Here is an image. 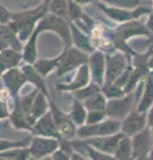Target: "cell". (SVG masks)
Listing matches in <instances>:
<instances>
[{
	"mask_svg": "<svg viewBox=\"0 0 153 160\" xmlns=\"http://www.w3.org/2000/svg\"><path fill=\"white\" fill-rule=\"evenodd\" d=\"M49 12V4L43 2L40 6L23 9V11H15L12 12V19L9 24L13 27V29L17 32L19 38L23 43H26L29 36L36 29L39 22Z\"/></svg>",
	"mask_w": 153,
	"mask_h": 160,
	"instance_id": "6da1fadb",
	"label": "cell"
},
{
	"mask_svg": "<svg viewBox=\"0 0 153 160\" xmlns=\"http://www.w3.org/2000/svg\"><path fill=\"white\" fill-rule=\"evenodd\" d=\"M142 84H144V80H142V82L140 83V86L137 87L133 92L127 93L122 98L108 100L107 108H105L107 116L117 119V120H122L128 113L132 111V109H135L137 107V103H139L140 95H141V91H142Z\"/></svg>",
	"mask_w": 153,
	"mask_h": 160,
	"instance_id": "7a4b0ae2",
	"label": "cell"
},
{
	"mask_svg": "<svg viewBox=\"0 0 153 160\" xmlns=\"http://www.w3.org/2000/svg\"><path fill=\"white\" fill-rule=\"evenodd\" d=\"M40 33L43 32H53L61 39L64 47L72 46V32H71V22L57 15L48 12L36 27Z\"/></svg>",
	"mask_w": 153,
	"mask_h": 160,
	"instance_id": "3957f363",
	"label": "cell"
},
{
	"mask_svg": "<svg viewBox=\"0 0 153 160\" xmlns=\"http://www.w3.org/2000/svg\"><path fill=\"white\" fill-rule=\"evenodd\" d=\"M89 53L81 51L76 47H64L63 52L59 55V66L56 75L59 78H65L68 73L76 71L83 64H88Z\"/></svg>",
	"mask_w": 153,
	"mask_h": 160,
	"instance_id": "277c9868",
	"label": "cell"
},
{
	"mask_svg": "<svg viewBox=\"0 0 153 160\" xmlns=\"http://www.w3.org/2000/svg\"><path fill=\"white\" fill-rule=\"evenodd\" d=\"M97 7L98 9L105 15L107 18H109L112 22H115L117 24H122L131 20H139L141 16L149 15L152 12V8L145 7V6H139L136 8H121V7H112L104 4L101 2H97Z\"/></svg>",
	"mask_w": 153,
	"mask_h": 160,
	"instance_id": "5b68a950",
	"label": "cell"
},
{
	"mask_svg": "<svg viewBox=\"0 0 153 160\" xmlns=\"http://www.w3.org/2000/svg\"><path fill=\"white\" fill-rule=\"evenodd\" d=\"M121 132V120L107 118L101 123L97 124H84L77 128V138L79 139H91L96 136H108Z\"/></svg>",
	"mask_w": 153,
	"mask_h": 160,
	"instance_id": "8992f818",
	"label": "cell"
},
{
	"mask_svg": "<svg viewBox=\"0 0 153 160\" xmlns=\"http://www.w3.org/2000/svg\"><path fill=\"white\" fill-rule=\"evenodd\" d=\"M49 112L52 113V118L55 120L59 133H60L61 139L67 140H73L77 138V126L72 122V119L69 118V113H65L56 104L55 100L49 99Z\"/></svg>",
	"mask_w": 153,
	"mask_h": 160,
	"instance_id": "52a82bcc",
	"label": "cell"
},
{
	"mask_svg": "<svg viewBox=\"0 0 153 160\" xmlns=\"http://www.w3.org/2000/svg\"><path fill=\"white\" fill-rule=\"evenodd\" d=\"M60 147V142L57 138H48V136H39L32 135L29 142V153L32 160H40L43 158H48Z\"/></svg>",
	"mask_w": 153,
	"mask_h": 160,
	"instance_id": "ba28073f",
	"label": "cell"
},
{
	"mask_svg": "<svg viewBox=\"0 0 153 160\" xmlns=\"http://www.w3.org/2000/svg\"><path fill=\"white\" fill-rule=\"evenodd\" d=\"M105 59H107L105 83H113L131 66V58L122 51H115L112 53H107Z\"/></svg>",
	"mask_w": 153,
	"mask_h": 160,
	"instance_id": "9c48e42d",
	"label": "cell"
},
{
	"mask_svg": "<svg viewBox=\"0 0 153 160\" xmlns=\"http://www.w3.org/2000/svg\"><path fill=\"white\" fill-rule=\"evenodd\" d=\"M92 82L91 79V72H89V67L88 64H83L81 67H79L73 76L65 83H57L56 84V89L60 92H75L79 91L84 87H87L88 84Z\"/></svg>",
	"mask_w": 153,
	"mask_h": 160,
	"instance_id": "30bf717a",
	"label": "cell"
},
{
	"mask_svg": "<svg viewBox=\"0 0 153 160\" xmlns=\"http://www.w3.org/2000/svg\"><path fill=\"white\" fill-rule=\"evenodd\" d=\"M148 126V113L140 112L137 108L132 109V111L127 115V116L121 120V132L127 135V136H135Z\"/></svg>",
	"mask_w": 153,
	"mask_h": 160,
	"instance_id": "8fae6325",
	"label": "cell"
},
{
	"mask_svg": "<svg viewBox=\"0 0 153 160\" xmlns=\"http://www.w3.org/2000/svg\"><path fill=\"white\" fill-rule=\"evenodd\" d=\"M88 67H89L92 82L103 87L105 83V69H107L105 53L98 51V49H95L92 53H89Z\"/></svg>",
	"mask_w": 153,
	"mask_h": 160,
	"instance_id": "7c38bea8",
	"label": "cell"
},
{
	"mask_svg": "<svg viewBox=\"0 0 153 160\" xmlns=\"http://www.w3.org/2000/svg\"><path fill=\"white\" fill-rule=\"evenodd\" d=\"M3 84L9 92H11L12 98H16L20 95L22 88L27 84V79L24 75L22 67H15V68H8L2 76Z\"/></svg>",
	"mask_w": 153,
	"mask_h": 160,
	"instance_id": "4fadbf2b",
	"label": "cell"
},
{
	"mask_svg": "<svg viewBox=\"0 0 153 160\" xmlns=\"http://www.w3.org/2000/svg\"><path fill=\"white\" fill-rule=\"evenodd\" d=\"M132 140V148H133V158L139 156H148L153 147V135L148 126L131 138Z\"/></svg>",
	"mask_w": 153,
	"mask_h": 160,
	"instance_id": "5bb4252c",
	"label": "cell"
},
{
	"mask_svg": "<svg viewBox=\"0 0 153 160\" xmlns=\"http://www.w3.org/2000/svg\"><path fill=\"white\" fill-rule=\"evenodd\" d=\"M122 136H124V133L118 132L115 135H108V136H96V138L85 139V142L87 144H89L91 147L98 149V151L113 155Z\"/></svg>",
	"mask_w": 153,
	"mask_h": 160,
	"instance_id": "9a60e30c",
	"label": "cell"
},
{
	"mask_svg": "<svg viewBox=\"0 0 153 160\" xmlns=\"http://www.w3.org/2000/svg\"><path fill=\"white\" fill-rule=\"evenodd\" d=\"M31 135H39V136H48V138L60 139V133H59L57 126L52 118L51 112H47L45 115H43L41 118H39L36 120L35 124H33Z\"/></svg>",
	"mask_w": 153,
	"mask_h": 160,
	"instance_id": "2e32d148",
	"label": "cell"
},
{
	"mask_svg": "<svg viewBox=\"0 0 153 160\" xmlns=\"http://www.w3.org/2000/svg\"><path fill=\"white\" fill-rule=\"evenodd\" d=\"M152 107H153V72L151 71L148 73V76L144 79L142 91L136 108L140 112H148Z\"/></svg>",
	"mask_w": 153,
	"mask_h": 160,
	"instance_id": "e0dca14e",
	"label": "cell"
},
{
	"mask_svg": "<svg viewBox=\"0 0 153 160\" xmlns=\"http://www.w3.org/2000/svg\"><path fill=\"white\" fill-rule=\"evenodd\" d=\"M71 32H72V46L76 47L87 53H92L95 51V47L92 44L89 33L84 32L80 27H77L75 23L71 22Z\"/></svg>",
	"mask_w": 153,
	"mask_h": 160,
	"instance_id": "ac0fdd59",
	"label": "cell"
},
{
	"mask_svg": "<svg viewBox=\"0 0 153 160\" xmlns=\"http://www.w3.org/2000/svg\"><path fill=\"white\" fill-rule=\"evenodd\" d=\"M9 123L13 128L17 131H24V132H32L35 120L29 113H26L23 111H19L16 108H12L11 116H9Z\"/></svg>",
	"mask_w": 153,
	"mask_h": 160,
	"instance_id": "d6986e66",
	"label": "cell"
},
{
	"mask_svg": "<svg viewBox=\"0 0 153 160\" xmlns=\"http://www.w3.org/2000/svg\"><path fill=\"white\" fill-rule=\"evenodd\" d=\"M39 36H40V31L36 28L33 33L29 36V39L24 43L23 47V60L27 64H33L39 59V52H37V42H39Z\"/></svg>",
	"mask_w": 153,
	"mask_h": 160,
	"instance_id": "ffe728a7",
	"label": "cell"
},
{
	"mask_svg": "<svg viewBox=\"0 0 153 160\" xmlns=\"http://www.w3.org/2000/svg\"><path fill=\"white\" fill-rule=\"evenodd\" d=\"M22 69H23V72L24 75H26V79H27V83L29 84H32L33 88H36L39 89V91H41L44 93H48V89H47V84H45V78H43L40 73H39L36 71V68L33 67V64H27V63H24L23 66H22Z\"/></svg>",
	"mask_w": 153,
	"mask_h": 160,
	"instance_id": "44dd1931",
	"label": "cell"
},
{
	"mask_svg": "<svg viewBox=\"0 0 153 160\" xmlns=\"http://www.w3.org/2000/svg\"><path fill=\"white\" fill-rule=\"evenodd\" d=\"M0 38H2V40L7 44L8 47L15 48V49H19V51H23L24 43L20 40L17 32L15 31L13 27L9 23L0 24Z\"/></svg>",
	"mask_w": 153,
	"mask_h": 160,
	"instance_id": "7402d4cb",
	"label": "cell"
},
{
	"mask_svg": "<svg viewBox=\"0 0 153 160\" xmlns=\"http://www.w3.org/2000/svg\"><path fill=\"white\" fill-rule=\"evenodd\" d=\"M49 95L44 93L41 91H39L35 96V100H33L32 108H31V116L32 119L36 120L39 118H41L43 115H45L47 112H49Z\"/></svg>",
	"mask_w": 153,
	"mask_h": 160,
	"instance_id": "603a6c76",
	"label": "cell"
},
{
	"mask_svg": "<svg viewBox=\"0 0 153 160\" xmlns=\"http://www.w3.org/2000/svg\"><path fill=\"white\" fill-rule=\"evenodd\" d=\"M69 118L72 119V122L76 124L77 127H81L85 124L87 122V115H88V109L84 106V103L80 102L73 98L72 99V104H71V109H69Z\"/></svg>",
	"mask_w": 153,
	"mask_h": 160,
	"instance_id": "cb8c5ba5",
	"label": "cell"
},
{
	"mask_svg": "<svg viewBox=\"0 0 153 160\" xmlns=\"http://www.w3.org/2000/svg\"><path fill=\"white\" fill-rule=\"evenodd\" d=\"M59 66V56L56 58H39L35 63H33V67L36 68V71L41 75L43 78H47L49 73L56 72Z\"/></svg>",
	"mask_w": 153,
	"mask_h": 160,
	"instance_id": "d4e9b609",
	"label": "cell"
},
{
	"mask_svg": "<svg viewBox=\"0 0 153 160\" xmlns=\"http://www.w3.org/2000/svg\"><path fill=\"white\" fill-rule=\"evenodd\" d=\"M0 55L6 63L7 68H15V67H22L24 60H23V53L19 49H15L11 47L4 48L3 51H0Z\"/></svg>",
	"mask_w": 153,
	"mask_h": 160,
	"instance_id": "484cf974",
	"label": "cell"
},
{
	"mask_svg": "<svg viewBox=\"0 0 153 160\" xmlns=\"http://www.w3.org/2000/svg\"><path fill=\"white\" fill-rule=\"evenodd\" d=\"M113 156L116 158V160H132L133 159V148H132V140L129 136H124L121 138L120 143L116 148Z\"/></svg>",
	"mask_w": 153,
	"mask_h": 160,
	"instance_id": "4316f807",
	"label": "cell"
},
{
	"mask_svg": "<svg viewBox=\"0 0 153 160\" xmlns=\"http://www.w3.org/2000/svg\"><path fill=\"white\" fill-rule=\"evenodd\" d=\"M85 108L88 111H103V109L107 108V103H108V99L105 98V95L101 92H98L96 95H93L92 98L87 99L85 102H83Z\"/></svg>",
	"mask_w": 153,
	"mask_h": 160,
	"instance_id": "83f0119b",
	"label": "cell"
},
{
	"mask_svg": "<svg viewBox=\"0 0 153 160\" xmlns=\"http://www.w3.org/2000/svg\"><path fill=\"white\" fill-rule=\"evenodd\" d=\"M98 92H101V86H98V84L91 82L87 87L79 89V91L72 92V96L75 99H77V100H80V102H85L87 99L92 98L93 95H96Z\"/></svg>",
	"mask_w": 153,
	"mask_h": 160,
	"instance_id": "f1b7e54d",
	"label": "cell"
},
{
	"mask_svg": "<svg viewBox=\"0 0 153 160\" xmlns=\"http://www.w3.org/2000/svg\"><path fill=\"white\" fill-rule=\"evenodd\" d=\"M0 158H6L11 160H32L28 147H16L11 148L8 151L0 153Z\"/></svg>",
	"mask_w": 153,
	"mask_h": 160,
	"instance_id": "f546056e",
	"label": "cell"
},
{
	"mask_svg": "<svg viewBox=\"0 0 153 160\" xmlns=\"http://www.w3.org/2000/svg\"><path fill=\"white\" fill-rule=\"evenodd\" d=\"M32 135L29 133L28 136H26L22 140H7V139H0V153L4 151H8L11 148H16V147H28L29 142H31Z\"/></svg>",
	"mask_w": 153,
	"mask_h": 160,
	"instance_id": "4dcf8cb0",
	"label": "cell"
},
{
	"mask_svg": "<svg viewBox=\"0 0 153 160\" xmlns=\"http://www.w3.org/2000/svg\"><path fill=\"white\" fill-rule=\"evenodd\" d=\"M101 91L105 95V98L108 100L111 99H118V98H122L125 93L124 88L122 87H118L116 83H105L104 86L101 87Z\"/></svg>",
	"mask_w": 153,
	"mask_h": 160,
	"instance_id": "1f68e13d",
	"label": "cell"
},
{
	"mask_svg": "<svg viewBox=\"0 0 153 160\" xmlns=\"http://www.w3.org/2000/svg\"><path fill=\"white\" fill-rule=\"evenodd\" d=\"M49 12L64 19H68V0H51L49 2Z\"/></svg>",
	"mask_w": 153,
	"mask_h": 160,
	"instance_id": "d6a6232c",
	"label": "cell"
},
{
	"mask_svg": "<svg viewBox=\"0 0 153 160\" xmlns=\"http://www.w3.org/2000/svg\"><path fill=\"white\" fill-rule=\"evenodd\" d=\"M84 15L83 6H80L79 3H76L75 0H68V19L69 22L75 23L77 20H80Z\"/></svg>",
	"mask_w": 153,
	"mask_h": 160,
	"instance_id": "836d02e7",
	"label": "cell"
},
{
	"mask_svg": "<svg viewBox=\"0 0 153 160\" xmlns=\"http://www.w3.org/2000/svg\"><path fill=\"white\" fill-rule=\"evenodd\" d=\"M100 2L108 6L121 8H136L142 4V0H100Z\"/></svg>",
	"mask_w": 153,
	"mask_h": 160,
	"instance_id": "e575fe53",
	"label": "cell"
},
{
	"mask_svg": "<svg viewBox=\"0 0 153 160\" xmlns=\"http://www.w3.org/2000/svg\"><path fill=\"white\" fill-rule=\"evenodd\" d=\"M107 118L108 116H107L105 109H103V111H88L85 124H97V123H101L103 120H105Z\"/></svg>",
	"mask_w": 153,
	"mask_h": 160,
	"instance_id": "d590c367",
	"label": "cell"
},
{
	"mask_svg": "<svg viewBox=\"0 0 153 160\" xmlns=\"http://www.w3.org/2000/svg\"><path fill=\"white\" fill-rule=\"evenodd\" d=\"M72 151L69 149H65V148H61L59 147L55 152L51 155V158L53 160H71V156H72Z\"/></svg>",
	"mask_w": 153,
	"mask_h": 160,
	"instance_id": "8d00e7d4",
	"label": "cell"
},
{
	"mask_svg": "<svg viewBox=\"0 0 153 160\" xmlns=\"http://www.w3.org/2000/svg\"><path fill=\"white\" fill-rule=\"evenodd\" d=\"M11 111H12V107L9 106V102L0 99V122H2V120L9 119V116H11Z\"/></svg>",
	"mask_w": 153,
	"mask_h": 160,
	"instance_id": "74e56055",
	"label": "cell"
},
{
	"mask_svg": "<svg viewBox=\"0 0 153 160\" xmlns=\"http://www.w3.org/2000/svg\"><path fill=\"white\" fill-rule=\"evenodd\" d=\"M12 19V11H9L7 7H4L2 3H0V24L4 23H9Z\"/></svg>",
	"mask_w": 153,
	"mask_h": 160,
	"instance_id": "f35d334b",
	"label": "cell"
},
{
	"mask_svg": "<svg viewBox=\"0 0 153 160\" xmlns=\"http://www.w3.org/2000/svg\"><path fill=\"white\" fill-rule=\"evenodd\" d=\"M146 113H148V128L151 129V132L153 135V107Z\"/></svg>",
	"mask_w": 153,
	"mask_h": 160,
	"instance_id": "ab89813d",
	"label": "cell"
},
{
	"mask_svg": "<svg viewBox=\"0 0 153 160\" xmlns=\"http://www.w3.org/2000/svg\"><path fill=\"white\" fill-rule=\"evenodd\" d=\"M71 160H88V158L85 156V155L80 153V152H77V151H73L72 156H71Z\"/></svg>",
	"mask_w": 153,
	"mask_h": 160,
	"instance_id": "60d3db41",
	"label": "cell"
},
{
	"mask_svg": "<svg viewBox=\"0 0 153 160\" xmlns=\"http://www.w3.org/2000/svg\"><path fill=\"white\" fill-rule=\"evenodd\" d=\"M146 27L151 29V32L153 33V8H152V12L149 13V18H148V22H146Z\"/></svg>",
	"mask_w": 153,
	"mask_h": 160,
	"instance_id": "b9f144b4",
	"label": "cell"
},
{
	"mask_svg": "<svg viewBox=\"0 0 153 160\" xmlns=\"http://www.w3.org/2000/svg\"><path fill=\"white\" fill-rule=\"evenodd\" d=\"M76 3H79L80 6H88V4H95L98 0H75Z\"/></svg>",
	"mask_w": 153,
	"mask_h": 160,
	"instance_id": "7bdbcfd3",
	"label": "cell"
},
{
	"mask_svg": "<svg viewBox=\"0 0 153 160\" xmlns=\"http://www.w3.org/2000/svg\"><path fill=\"white\" fill-rule=\"evenodd\" d=\"M7 66H6V63H4V60H3V58H2V55H0V76L7 71Z\"/></svg>",
	"mask_w": 153,
	"mask_h": 160,
	"instance_id": "ee69618b",
	"label": "cell"
},
{
	"mask_svg": "<svg viewBox=\"0 0 153 160\" xmlns=\"http://www.w3.org/2000/svg\"><path fill=\"white\" fill-rule=\"evenodd\" d=\"M148 68H149V71H153V53L151 55L149 60H148Z\"/></svg>",
	"mask_w": 153,
	"mask_h": 160,
	"instance_id": "f6af8a7d",
	"label": "cell"
},
{
	"mask_svg": "<svg viewBox=\"0 0 153 160\" xmlns=\"http://www.w3.org/2000/svg\"><path fill=\"white\" fill-rule=\"evenodd\" d=\"M7 47H8V46H7V44L4 43V42H3L2 38H0V51H3V49H4V48H7Z\"/></svg>",
	"mask_w": 153,
	"mask_h": 160,
	"instance_id": "bcb514c9",
	"label": "cell"
},
{
	"mask_svg": "<svg viewBox=\"0 0 153 160\" xmlns=\"http://www.w3.org/2000/svg\"><path fill=\"white\" fill-rule=\"evenodd\" d=\"M146 43H148V46H152L153 47V33L151 35L149 38H148V40H146Z\"/></svg>",
	"mask_w": 153,
	"mask_h": 160,
	"instance_id": "7dc6e473",
	"label": "cell"
},
{
	"mask_svg": "<svg viewBox=\"0 0 153 160\" xmlns=\"http://www.w3.org/2000/svg\"><path fill=\"white\" fill-rule=\"evenodd\" d=\"M132 160H149L148 156H139V158H133Z\"/></svg>",
	"mask_w": 153,
	"mask_h": 160,
	"instance_id": "c3c4849f",
	"label": "cell"
},
{
	"mask_svg": "<svg viewBox=\"0 0 153 160\" xmlns=\"http://www.w3.org/2000/svg\"><path fill=\"white\" fill-rule=\"evenodd\" d=\"M148 158H149V160H153V147H152V149H151L149 155H148Z\"/></svg>",
	"mask_w": 153,
	"mask_h": 160,
	"instance_id": "681fc988",
	"label": "cell"
},
{
	"mask_svg": "<svg viewBox=\"0 0 153 160\" xmlns=\"http://www.w3.org/2000/svg\"><path fill=\"white\" fill-rule=\"evenodd\" d=\"M40 160H53L51 156H48V158H43V159H40Z\"/></svg>",
	"mask_w": 153,
	"mask_h": 160,
	"instance_id": "f907efd6",
	"label": "cell"
},
{
	"mask_svg": "<svg viewBox=\"0 0 153 160\" xmlns=\"http://www.w3.org/2000/svg\"><path fill=\"white\" fill-rule=\"evenodd\" d=\"M0 160H11V159H6V158H0Z\"/></svg>",
	"mask_w": 153,
	"mask_h": 160,
	"instance_id": "816d5d0a",
	"label": "cell"
},
{
	"mask_svg": "<svg viewBox=\"0 0 153 160\" xmlns=\"http://www.w3.org/2000/svg\"><path fill=\"white\" fill-rule=\"evenodd\" d=\"M43 2H45V3H48V4H49V2H51V0H43Z\"/></svg>",
	"mask_w": 153,
	"mask_h": 160,
	"instance_id": "f5cc1de1",
	"label": "cell"
},
{
	"mask_svg": "<svg viewBox=\"0 0 153 160\" xmlns=\"http://www.w3.org/2000/svg\"><path fill=\"white\" fill-rule=\"evenodd\" d=\"M152 72H153V71H152Z\"/></svg>",
	"mask_w": 153,
	"mask_h": 160,
	"instance_id": "db71d44e",
	"label": "cell"
}]
</instances>
